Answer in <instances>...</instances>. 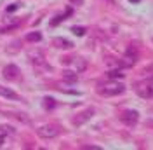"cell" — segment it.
<instances>
[{"mask_svg":"<svg viewBox=\"0 0 153 150\" xmlns=\"http://www.w3.org/2000/svg\"><path fill=\"white\" fill-rule=\"evenodd\" d=\"M124 91H125V86L120 84V82H115L113 79L105 82V84L97 86V93L103 94V96H117V94H122Z\"/></svg>","mask_w":153,"mask_h":150,"instance_id":"1","label":"cell"},{"mask_svg":"<svg viewBox=\"0 0 153 150\" xmlns=\"http://www.w3.org/2000/svg\"><path fill=\"white\" fill-rule=\"evenodd\" d=\"M136 93L141 98H153V79H146L143 82L136 84Z\"/></svg>","mask_w":153,"mask_h":150,"instance_id":"2","label":"cell"},{"mask_svg":"<svg viewBox=\"0 0 153 150\" xmlns=\"http://www.w3.org/2000/svg\"><path fill=\"white\" fill-rule=\"evenodd\" d=\"M38 136L40 138H45V140H51V138H56L59 134V128L57 126H52V124H45V126H40L37 129Z\"/></svg>","mask_w":153,"mask_h":150,"instance_id":"3","label":"cell"},{"mask_svg":"<svg viewBox=\"0 0 153 150\" xmlns=\"http://www.w3.org/2000/svg\"><path fill=\"white\" fill-rule=\"evenodd\" d=\"M137 56H139L137 47H136V46H129V47H127V52H125L124 61H120V63H122V66H132L134 63H136Z\"/></svg>","mask_w":153,"mask_h":150,"instance_id":"4","label":"cell"},{"mask_svg":"<svg viewBox=\"0 0 153 150\" xmlns=\"http://www.w3.org/2000/svg\"><path fill=\"white\" fill-rule=\"evenodd\" d=\"M137 119H139V115H137L136 110H127V112H124L122 115H120V121L124 122V124H127V126H131V128L136 126Z\"/></svg>","mask_w":153,"mask_h":150,"instance_id":"5","label":"cell"},{"mask_svg":"<svg viewBox=\"0 0 153 150\" xmlns=\"http://www.w3.org/2000/svg\"><path fill=\"white\" fill-rule=\"evenodd\" d=\"M94 115V108H87V110H84V112L76 113L75 117H73V124L75 126H82L84 122H87L91 117Z\"/></svg>","mask_w":153,"mask_h":150,"instance_id":"6","label":"cell"},{"mask_svg":"<svg viewBox=\"0 0 153 150\" xmlns=\"http://www.w3.org/2000/svg\"><path fill=\"white\" fill-rule=\"evenodd\" d=\"M2 75H4V79H7V80H16L19 77V68L16 65H7L2 70Z\"/></svg>","mask_w":153,"mask_h":150,"instance_id":"7","label":"cell"},{"mask_svg":"<svg viewBox=\"0 0 153 150\" xmlns=\"http://www.w3.org/2000/svg\"><path fill=\"white\" fill-rule=\"evenodd\" d=\"M52 46L59 47V49H71L73 42H70V40H66L63 37H56V38H52Z\"/></svg>","mask_w":153,"mask_h":150,"instance_id":"8","label":"cell"},{"mask_svg":"<svg viewBox=\"0 0 153 150\" xmlns=\"http://www.w3.org/2000/svg\"><path fill=\"white\" fill-rule=\"evenodd\" d=\"M0 96H4V98H9V100H21L18 93H14L12 89L5 87V86H0Z\"/></svg>","mask_w":153,"mask_h":150,"instance_id":"9","label":"cell"},{"mask_svg":"<svg viewBox=\"0 0 153 150\" xmlns=\"http://www.w3.org/2000/svg\"><path fill=\"white\" fill-rule=\"evenodd\" d=\"M71 12H73V10L68 7V9L65 10V14H61V16H56L54 19H51V26H56V25H59V23H61L63 19H66L68 16H71Z\"/></svg>","mask_w":153,"mask_h":150,"instance_id":"10","label":"cell"},{"mask_svg":"<svg viewBox=\"0 0 153 150\" xmlns=\"http://www.w3.org/2000/svg\"><path fill=\"white\" fill-rule=\"evenodd\" d=\"M40 40H42V35L38 32H31L26 35V42H40Z\"/></svg>","mask_w":153,"mask_h":150,"instance_id":"11","label":"cell"},{"mask_svg":"<svg viewBox=\"0 0 153 150\" xmlns=\"http://www.w3.org/2000/svg\"><path fill=\"white\" fill-rule=\"evenodd\" d=\"M63 79L66 80V82H76V74L75 72H65V75H63Z\"/></svg>","mask_w":153,"mask_h":150,"instance_id":"12","label":"cell"},{"mask_svg":"<svg viewBox=\"0 0 153 150\" xmlns=\"http://www.w3.org/2000/svg\"><path fill=\"white\" fill-rule=\"evenodd\" d=\"M108 77H110V79H124V74H122L120 70H110V72H108Z\"/></svg>","mask_w":153,"mask_h":150,"instance_id":"13","label":"cell"},{"mask_svg":"<svg viewBox=\"0 0 153 150\" xmlns=\"http://www.w3.org/2000/svg\"><path fill=\"white\" fill-rule=\"evenodd\" d=\"M44 106H45L47 110L54 108V106H56V100H52V98H45V100H44Z\"/></svg>","mask_w":153,"mask_h":150,"instance_id":"14","label":"cell"},{"mask_svg":"<svg viewBox=\"0 0 153 150\" xmlns=\"http://www.w3.org/2000/svg\"><path fill=\"white\" fill-rule=\"evenodd\" d=\"M71 32H73L75 35H78V37L85 35V28H82V26H73V28H71Z\"/></svg>","mask_w":153,"mask_h":150,"instance_id":"15","label":"cell"},{"mask_svg":"<svg viewBox=\"0 0 153 150\" xmlns=\"http://www.w3.org/2000/svg\"><path fill=\"white\" fill-rule=\"evenodd\" d=\"M0 131H2V134H12L14 128H10V126H0Z\"/></svg>","mask_w":153,"mask_h":150,"instance_id":"16","label":"cell"},{"mask_svg":"<svg viewBox=\"0 0 153 150\" xmlns=\"http://www.w3.org/2000/svg\"><path fill=\"white\" fill-rule=\"evenodd\" d=\"M82 150H99V147H92V145H84Z\"/></svg>","mask_w":153,"mask_h":150,"instance_id":"17","label":"cell"},{"mask_svg":"<svg viewBox=\"0 0 153 150\" xmlns=\"http://www.w3.org/2000/svg\"><path fill=\"white\" fill-rule=\"evenodd\" d=\"M70 4H73V5H82L84 0H70Z\"/></svg>","mask_w":153,"mask_h":150,"instance_id":"18","label":"cell"},{"mask_svg":"<svg viewBox=\"0 0 153 150\" xmlns=\"http://www.w3.org/2000/svg\"><path fill=\"white\" fill-rule=\"evenodd\" d=\"M19 7V4H16V5H9V7H7V12H12V10H16Z\"/></svg>","mask_w":153,"mask_h":150,"instance_id":"19","label":"cell"},{"mask_svg":"<svg viewBox=\"0 0 153 150\" xmlns=\"http://www.w3.org/2000/svg\"><path fill=\"white\" fill-rule=\"evenodd\" d=\"M103 2H106V4H115V0H103Z\"/></svg>","mask_w":153,"mask_h":150,"instance_id":"20","label":"cell"},{"mask_svg":"<svg viewBox=\"0 0 153 150\" xmlns=\"http://www.w3.org/2000/svg\"><path fill=\"white\" fill-rule=\"evenodd\" d=\"M146 124H148L150 128H153V121H148V122H146Z\"/></svg>","mask_w":153,"mask_h":150,"instance_id":"21","label":"cell"},{"mask_svg":"<svg viewBox=\"0 0 153 150\" xmlns=\"http://www.w3.org/2000/svg\"><path fill=\"white\" fill-rule=\"evenodd\" d=\"M2 143H4V136L0 134V147H2Z\"/></svg>","mask_w":153,"mask_h":150,"instance_id":"22","label":"cell"},{"mask_svg":"<svg viewBox=\"0 0 153 150\" xmlns=\"http://www.w3.org/2000/svg\"><path fill=\"white\" fill-rule=\"evenodd\" d=\"M129 2H131V4H137V2H139V0H129Z\"/></svg>","mask_w":153,"mask_h":150,"instance_id":"23","label":"cell"},{"mask_svg":"<svg viewBox=\"0 0 153 150\" xmlns=\"http://www.w3.org/2000/svg\"><path fill=\"white\" fill-rule=\"evenodd\" d=\"M152 42H153V38H152Z\"/></svg>","mask_w":153,"mask_h":150,"instance_id":"24","label":"cell"}]
</instances>
